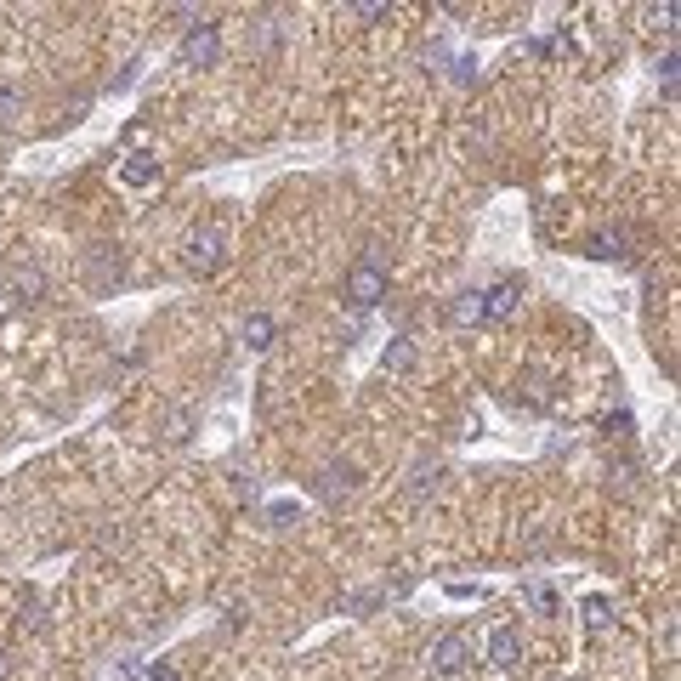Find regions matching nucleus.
<instances>
[{
	"label": "nucleus",
	"instance_id": "obj_9",
	"mask_svg": "<svg viewBox=\"0 0 681 681\" xmlns=\"http://www.w3.org/2000/svg\"><path fill=\"white\" fill-rule=\"evenodd\" d=\"M585 250H591L596 262H613V256H625V233H596Z\"/></svg>",
	"mask_w": 681,
	"mask_h": 681
},
{
	"label": "nucleus",
	"instance_id": "obj_2",
	"mask_svg": "<svg viewBox=\"0 0 681 681\" xmlns=\"http://www.w3.org/2000/svg\"><path fill=\"white\" fill-rule=\"evenodd\" d=\"M182 262H188V273H216L222 267V233L216 227H199V233H188V245H182Z\"/></svg>",
	"mask_w": 681,
	"mask_h": 681
},
{
	"label": "nucleus",
	"instance_id": "obj_11",
	"mask_svg": "<svg viewBox=\"0 0 681 681\" xmlns=\"http://www.w3.org/2000/svg\"><path fill=\"white\" fill-rule=\"evenodd\" d=\"M585 625H591V630L613 625V602H608V596H585Z\"/></svg>",
	"mask_w": 681,
	"mask_h": 681
},
{
	"label": "nucleus",
	"instance_id": "obj_7",
	"mask_svg": "<svg viewBox=\"0 0 681 681\" xmlns=\"http://www.w3.org/2000/svg\"><path fill=\"white\" fill-rule=\"evenodd\" d=\"M120 176L131 182V188H148V182L159 176V159H154V154H131V159L120 165Z\"/></svg>",
	"mask_w": 681,
	"mask_h": 681
},
{
	"label": "nucleus",
	"instance_id": "obj_1",
	"mask_svg": "<svg viewBox=\"0 0 681 681\" xmlns=\"http://www.w3.org/2000/svg\"><path fill=\"white\" fill-rule=\"evenodd\" d=\"M426 664H432L437 676H460V670L472 664V636H466V630H443V636H432Z\"/></svg>",
	"mask_w": 681,
	"mask_h": 681
},
{
	"label": "nucleus",
	"instance_id": "obj_4",
	"mask_svg": "<svg viewBox=\"0 0 681 681\" xmlns=\"http://www.w3.org/2000/svg\"><path fill=\"white\" fill-rule=\"evenodd\" d=\"M216 52H222V35H216V23H199V29L182 40V63H188V69H205V63H216Z\"/></svg>",
	"mask_w": 681,
	"mask_h": 681
},
{
	"label": "nucleus",
	"instance_id": "obj_14",
	"mask_svg": "<svg viewBox=\"0 0 681 681\" xmlns=\"http://www.w3.org/2000/svg\"><path fill=\"white\" fill-rule=\"evenodd\" d=\"M528 602H534L540 613H551V608H557V596L545 591V585H528Z\"/></svg>",
	"mask_w": 681,
	"mask_h": 681
},
{
	"label": "nucleus",
	"instance_id": "obj_5",
	"mask_svg": "<svg viewBox=\"0 0 681 681\" xmlns=\"http://www.w3.org/2000/svg\"><path fill=\"white\" fill-rule=\"evenodd\" d=\"M489 659L500 664V670H517V664H523V636H517L511 625H500L489 636Z\"/></svg>",
	"mask_w": 681,
	"mask_h": 681
},
{
	"label": "nucleus",
	"instance_id": "obj_8",
	"mask_svg": "<svg viewBox=\"0 0 681 681\" xmlns=\"http://www.w3.org/2000/svg\"><path fill=\"white\" fill-rule=\"evenodd\" d=\"M245 341H250L256 352L273 347V318H267V313H250V318H245Z\"/></svg>",
	"mask_w": 681,
	"mask_h": 681
},
{
	"label": "nucleus",
	"instance_id": "obj_12",
	"mask_svg": "<svg viewBox=\"0 0 681 681\" xmlns=\"http://www.w3.org/2000/svg\"><path fill=\"white\" fill-rule=\"evenodd\" d=\"M409 364H415V341H409V335H398V341L386 347V369L398 375V369H409Z\"/></svg>",
	"mask_w": 681,
	"mask_h": 681
},
{
	"label": "nucleus",
	"instance_id": "obj_6",
	"mask_svg": "<svg viewBox=\"0 0 681 681\" xmlns=\"http://www.w3.org/2000/svg\"><path fill=\"white\" fill-rule=\"evenodd\" d=\"M517 301H523V284L517 279L494 284V290H483V318H511L517 313Z\"/></svg>",
	"mask_w": 681,
	"mask_h": 681
},
{
	"label": "nucleus",
	"instance_id": "obj_3",
	"mask_svg": "<svg viewBox=\"0 0 681 681\" xmlns=\"http://www.w3.org/2000/svg\"><path fill=\"white\" fill-rule=\"evenodd\" d=\"M347 296H352V307H375V301L386 296V273L375 262H358L347 273Z\"/></svg>",
	"mask_w": 681,
	"mask_h": 681
},
{
	"label": "nucleus",
	"instance_id": "obj_10",
	"mask_svg": "<svg viewBox=\"0 0 681 681\" xmlns=\"http://www.w3.org/2000/svg\"><path fill=\"white\" fill-rule=\"evenodd\" d=\"M454 324H483V290H466L454 301Z\"/></svg>",
	"mask_w": 681,
	"mask_h": 681
},
{
	"label": "nucleus",
	"instance_id": "obj_16",
	"mask_svg": "<svg viewBox=\"0 0 681 681\" xmlns=\"http://www.w3.org/2000/svg\"><path fill=\"white\" fill-rule=\"evenodd\" d=\"M18 290H23V296H29V301L40 296V273H35V267H29V273H23V279H18Z\"/></svg>",
	"mask_w": 681,
	"mask_h": 681
},
{
	"label": "nucleus",
	"instance_id": "obj_17",
	"mask_svg": "<svg viewBox=\"0 0 681 681\" xmlns=\"http://www.w3.org/2000/svg\"><path fill=\"white\" fill-rule=\"evenodd\" d=\"M148 681H176V670H171V664H154V670H148Z\"/></svg>",
	"mask_w": 681,
	"mask_h": 681
},
{
	"label": "nucleus",
	"instance_id": "obj_18",
	"mask_svg": "<svg viewBox=\"0 0 681 681\" xmlns=\"http://www.w3.org/2000/svg\"><path fill=\"white\" fill-rule=\"evenodd\" d=\"M6 676H12V659H6V653H0V681H6Z\"/></svg>",
	"mask_w": 681,
	"mask_h": 681
},
{
	"label": "nucleus",
	"instance_id": "obj_15",
	"mask_svg": "<svg viewBox=\"0 0 681 681\" xmlns=\"http://www.w3.org/2000/svg\"><path fill=\"white\" fill-rule=\"evenodd\" d=\"M12 114H18V91L0 86V120H12Z\"/></svg>",
	"mask_w": 681,
	"mask_h": 681
},
{
	"label": "nucleus",
	"instance_id": "obj_13",
	"mask_svg": "<svg viewBox=\"0 0 681 681\" xmlns=\"http://www.w3.org/2000/svg\"><path fill=\"white\" fill-rule=\"evenodd\" d=\"M432 489H437V466H420L415 472V500H426Z\"/></svg>",
	"mask_w": 681,
	"mask_h": 681
}]
</instances>
